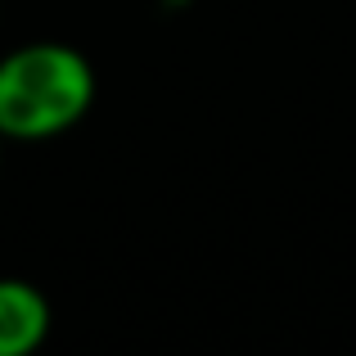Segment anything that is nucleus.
Returning a JSON list of instances; mask_svg holds the SVG:
<instances>
[{
    "mask_svg": "<svg viewBox=\"0 0 356 356\" xmlns=\"http://www.w3.org/2000/svg\"><path fill=\"white\" fill-rule=\"evenodd\" d=\"M95 68L77 45L27 41L0 54V140L41 145L72 131L95 104Z\"/></svg>",
    "mask_w": 356,
    "mask_h": 356,
    "instance_id": "1",
    "label": "nucleus"
},
{
    "mask_svg": "<svg viewBox=\"0 0 356 356\" xmlns=\"http://www.w3.org/2000/svg\"><path fill=\"white\" fill-rule=\"evenodd\" d=\"M50 302L36 284L0 275V356H27L50 339Z\"/></svg>",
    "mask_w": 356,
    "mask_h": 356,
    "instance_id": "2",
    "label": "nucleus"
},
{
    "mask_svg": "<svg viewBox=\"0 0 356 356\" xmlns=\"http://www.w3.org/2000/svg\"><path fill=\"white\" fill-rule=\"evenodd\" d=\"M0 145H5V140H0Z\"/></svg>",
    "mask_w": 356,
    "mask_h": 356,
    "instance_id": "3",
    "label": "nucleus"
}]
</instances>
